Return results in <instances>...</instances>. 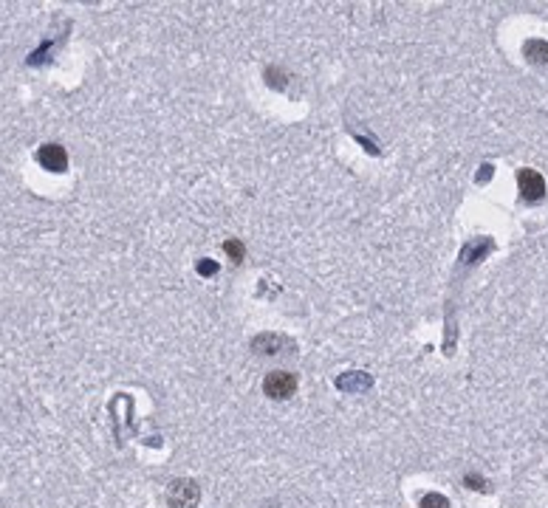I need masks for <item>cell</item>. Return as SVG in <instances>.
<instances>
[{
    "instance_id": "obj_9",
    "label": "cell",
    "mask_w": 548,
    "mask_h": 508,
    "mask_svg": "<svg viewBox=\"0 0 548 508\" xmlns=\"http://www.w3.org/2000/svg\"><path fill=\"white\" fill-rule=\"evenodd\" d=\"M195 271H198L201 277H215V274L221 271V266H218L215 260H198V266H195Z\"/></svg>"
},
{
    "instance_id": "obj_6",
    "label": "cell",
    "mask_w": 548,
    "mask_h": 508,
    "mask_svg": "<svg viewBox=\"0 0 548 508\" xmlns=\"http://www.w3.org/2000/svg\"><path fill=\"white\" fill-rule=\"evenodd\" d=\"M523 54L528 57V62L540 65V62H548V43L545 40H528L523 45Z\"/></svg>"
},
{
    "instance_id": "obj_7",
    "label": "cell",
    "mask_w": 548,
    "mask_h": 508,
    "mask_svg": "<svg viewBox=\"0 0 548 508\" xmlns=\"http://www.w3.org/2000/svg\"><path fill=\"white\" fill-rule=\"evenodd\" d=\"M224 252L229 254V260H232V263H240V260L246 257V246H243L238 238H229V240L224 243Z\"/></svg>"
},
{
    "instance_id": "obj_4",
    "label": "cell",
    "mask_w": 548,
    "mask_h": 508,
    "mask_svg": "<svg viewBox=\"0 0 548 508\" xmlns=\"http://www.w3.org/2000/svg\"><path fill=\"white\" fill-rule=\"evenodd\" d=\"M37 161L48 173H65L68 170V153H65L62 144H43V147L37 150Z\"/></svg>"
},
{
    "instance_id": "obj_5",
    "label": "cell",
    "mask_w": 548,
    "mask_h": 508,
    "mask_svg": "<svg viewBox=\"0 0 548 508\" xmlns=\"http://www.w3.org/2000/svg\"><path fill=\"white\" fill-rule=\"evenodd\" d=\"M370 384H373V379L365 376V373H359V370L342 373V376L336 379V387H339L342 393H362V390H368Z\"/></svg>"
},
{
    "instance_id": "obj_2",
    "label": "cell",
    "mask_w": 548,
    "mask_h": 508,
    "mask_svg": "<svg viewBox=\"0 0 548 508\" xmlns=\"http://www.w3.org/2000/svg\"><path fill=\"white\" fill-rule=\"evenodd\" d=\"M201 500V488L195 480H173L170 488H167V502L173 508H195Z\"/></svg>"
},
{
    "instance_id": "obj_1",
    "label": "cell",
    "mask_w": 548,
    "mask_h": 508,
    "mask_svg": "<svg viewBox=\"0 0 548 508\" xmlns=\"http://www.w3.org/2000/svg\"><path fill=\"white\" fill-rule=\"evenodd\" d=\"M263 393L274 401H286L297 393V376L289 370H274L263 379Z\"/></svg>"
},
{
    "instance_id": "obj_3",
    "label": "cell",
    "mask_w": 548,
    "mask_h": 508,
    "mask_svg": "<svg viewBox=\"0 0 548 508\" xmlns=\"http://www.w3.org/2000/svg\"><path fill=\"white\" fill-rule=\"evenodd\" d=\"M517 187H520V198L523 201H542L545 198V178L537 170H517Z\"/></svg>"
},
{
    "instance_id": "obj_8",
    "label": "cell",
    "mask_w": 548,
    "mask_h": 508,
    "mask_svg": "<svg viewBox=\"0 0 548 508\" xmlns=\"http://www.w3.org/2000/svg\"><path fill=\"white\" fill-rule=\"evenodd\" d=\"M421 508H449V500L444 494L433 491V494H424L421 497Z\"/></svg>"
},
{
    "instance_id": "obj_10",
    "label": "cell",
    "mask_w": 548,
    "mask_h": 508,
    "mask_svg": "<svg viewBox=\"0 0 548 508\" xmlns=\"http://www.w3.org/2000/svg\"><path fill=\"white\" fill-rule=\"evenodd\" d=\"M466 483H469V488H486V483L481 477H475V474H466Z\"/></svg>"
}]
</instances>
